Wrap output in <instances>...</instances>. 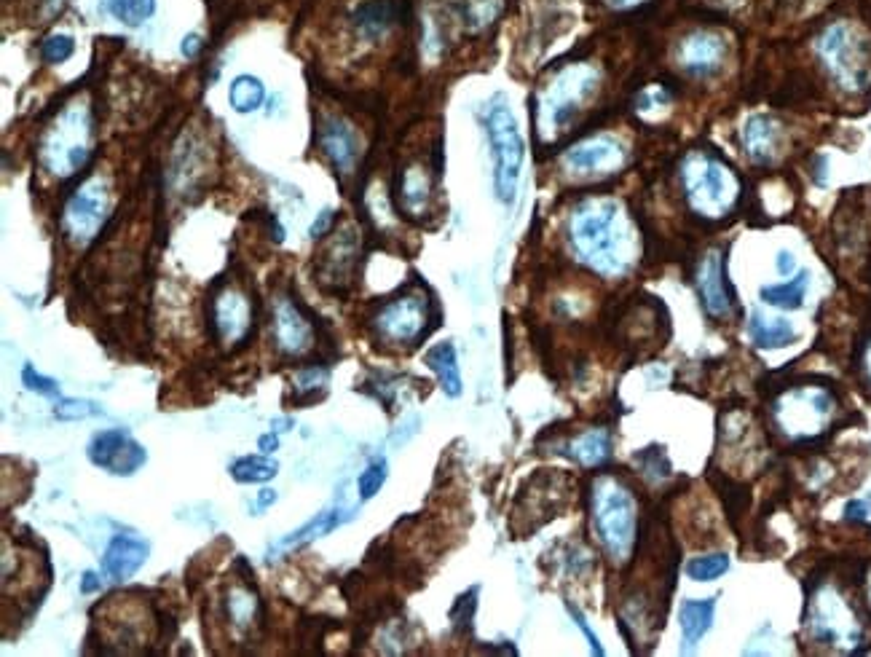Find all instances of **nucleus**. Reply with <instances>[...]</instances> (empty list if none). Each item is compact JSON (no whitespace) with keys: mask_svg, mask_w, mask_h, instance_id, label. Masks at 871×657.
Listing matches in <instances>:
<instances>
[{"mask_svg":"<svg viewBox=\"0 0 871 657\" xmlns=\"http://www.w3.org/2000/svg\"><path fill=\"white\" fill-rule=\"evenodd\" d=\"M566 454L579 462L582 467H601V464L609 462L612 456V435L601 427L595 430L579 432L577 438H571L566 443Z\"/></svg>","mask_w":871,"mask_h":657,"instance_id":"393cba45","label":"nucleus"},{"mask_svg":"<svg viewBox=\"0 0 871 657\" xmlns=\"http://www.w3.org/2000/svg\"><path fill=\"white\" fill-rule=\"evenodd\" d=\"M376 336L384 344L413 346L429 333V301L424 295H400L373 317Z\"/></svg>","mask_w":871,"mask_h":657,"instance_id":"9d476101","label":"nucleus"},{"mask_svg":"<svg viewBox=\"0 0 871 657\" xmlns=\"http://www.w3.org/2000/svg\"><path fill=\"white\" fill-rule=\"evenodd\" d=\"M148 542L134 540V537H124L118 534L110 540V545L105 548V556H102V574L105 580L110 582H126L129 577L143 569V564L148 561Z\"/></svg>","mask_w":871,"mask_h":657,"instance_id":"6ab92c4d","label":"nucleus"},{"mask_svg":"<svg viewBox=\"0 0 871 657\" xmlns=\"http://www.w3.org/2000/svg\"><path fill=\"white\" fill-rule=\"evenodd\" d=\"M679 180L687 207L703 220H721L735 210L740 180L727 161L711 151H689L681 159Z\"/></svg>","mask_w":871,"mask_h":657,"instance_id":"7ed1b4c3","label":"nucleus"},{"mask_svg":"<svg viewBox=\"0 0 871 657\" xmlns=\"http://www.w3.org/2000/svg\"><path fill=\"white\" fill-rule=\"evenodd\" d=\"M102 9L124 25L140 27L156 14V0H102Z\"/></svg>","mask_w":871,"mask_h":657,"instance_id":"7c9ffc66","label":"nucleus"},{"mask_svg":"<svg viewBox=\"0 0 871 657\" xmlns=\"http://www.w3.org/2000/svg\"><path fill=\"white\" fill-rule=\"evenodd\" d=\"M775 269H778L780 277H791L796 269V258L788 250H780L778 261H775Z\"/></svg>","mask_w":871,"mask_h":657,"instance_id":"79ce46f5","label":"nucleus"},{"mask_svg":"<svg viewBox=\"0 0 871 657\" xmlns=\"http://www.w3.org/2000/svg\"><path fill=\"white\" fill-rule=\"evenodd\" d=\"M277 502V491L274 489H263L258 497V510H266L268 505H274Z\"/></svg>","mask_w":871,"mask_h":657,"instance_id":"a18cd8bd","label":"nucleus"},{"mask_svg":"<svg viewBox=\"0 0 871 657\" xmlns=\"http://www.w3.org/2000/svg\"><path fill=\"white\" fill-rule=\"evenodd\" d=\"M695 285L697 295H700V304H703V312L711 320H724V317H729V312H732V295H729L727 271H724V255L719 250H711V253L703 255V261L697 266Z\"/></svg>","mask_w":871,"mask_h":657,"instance_id":"dca6fc26","label":"nucleus"},{"mask_svg":"<svg viewBox=\"0 0 871 657\" xmlns=\"http://www.w3.org/2000/svg\"><path fill=\"white\" fill-rule=\"evenodd\" d=\"M89 462L113 475H132L145 464V448L126 430H105L89 443Z\"/></svg>","mask_w":871,"mask_h":657,"instance_id":"4468645a","label":"nucleus"},{"mask_svg":"<svg viewBox=\"0 0 871 657\" xmlns=\"http://www.w3.org/2000/svg\"><path fill=\"white\" fill-rule=\"evenodd\" d=\"M282 427H293V419H274V422H271V430L274 432H285Z\"/></svg>","mask_w":871,"mask_h":657,"instance_id":"8fccbe9b","label":"nucleus"},{"mask_svg":"<svg viewBox=\"0 0 871 657\" xmlns=\"http://www.w3.org/2000/svg\"><path fill=\"white\" fill-rule=\"evenodd\" d=\"M748 333H751V341L759 349H783V346L796 341V330L791 322L783 320V317H767L762 312L751 314Z\"/></svg>","mask_w":871,"mask_h":657,"instance_id":"a878e982","label":"nucleus"},{"mask_svg":"<svg viewBox=\"0 0 871 657\" xmlns=\"http://www.w3.org/2000/svg\"><path fill=\"white\" fill-rule=\"evenodd\" d=\"M201 51V38L196 33H191L188 35V38H183V54L188 59H193L196 57V54H199Z\"/></svg>","mask_w":871,"mask_h":657,"instance_id":"37998d69","label":"nucleus"},{"mask_svg":"<svg viewBox=\"0 0 871 657\" xmlns=\"http://www.w3.org/2000/svg\"><path fill=\"white\" fill-rule=\"evenodd\" d=\"M486 132L494 156V188L499 202L512 204L518 194L520 167H523V137L510 105L499 97L486 113Z\"/></svg>","mask_w":871,"mask_h":657,"instance_id":"1a4fd4ad","label":"nucleus"},{"mask_svg":"<svg viewBox=\"0 0 871 657\" xmlns=\"http://www.w3.org/2000/svg\"><path fill=\"white\" fill-rule=\"evenodd\" d=\"M279 472V464L268 454L242 456L231 464V475L239 483H266Z\"/></svg>","mask_w":871,"mask_h":657,"instance_id":"c756f323","label":"nucleus"},{"mask_svg":"<svg viewBox=\"0 0 871 657\" xmlns=\"http://www.w3.org/2000/svg\"><path fill=\"white\" fill-rule=\"evenodd\" d=\"M871 515V507L869 502H863V499H853V502H847L845 507V518L850 523H866Z\"/></svg>","mask_w":871,"mask_h":657,"instance_id":"ea45409f","label":"nucleus"},{"mask_svg":"<svg viewBox=\"0 0 871 657\" xmlns=\"http://www.w3.org/2000/svg\"><path fill=\"white\" fill-rule=\"evenodd\" d=\"M612 6H617V9H633V6H641V3H646V0H609Z\"/></svg>","mask_w":871,"mask_h":657,"instance_id":"de8ad7c7","label":"nucleus"},{"mask_svg":"<svg viewBox=\"0 0 871 657\" xmlns=\"http://www.w3.org/2000/svg\"><path fill=\"white\" fill-rule=\"evenodd\" d=\"M330 226H333V210H322L319 212V218L311 223L309 234L314 236V239H319V236H325L327 231H330Z\"/></svg>","mask_w":871,"mask_h":657,"instance_id":"a19ab883","label":"nucleus"},{"mask_svg":"<svg viewBox=\"0 0 871 657\" xmlns=\"http://www.w3.org/2000/svg\"><path fill=\"white\" fill-rule=\"evenodd\" d=\"M397 199H400V210L411 218H421L429 210V199H432V177L424 164H411L402 169L400 180H397Z\"/></svg>","mask_w":871,"mask_h":657,"instance_id":"412c9836","label":"nucleus"},{"mask_svg":"<svg viewBox=\"0 0 871 657\" xmlns=\"http://www.w3.org/2000/svg\"><path fill=\"white\" fill-rule=\"evenodd\" d=\"M815 54L831 81L847 94H861L871 84V41L861 27L839 19L815 38Z\"/></svg>","mask_w":871,"mask_h":657,"instance_id":"20e7f679","label":"nucleus"},{"mask_svg":"<svg viewBox=\"0 0 871 657\" xmlns=\"http://www.w3.org/2000/svg\"><path fill=\"white\" fill-rule=\"evenodd\" d=\"M807 285H810V274H807V271H799L791 282L762 287V301L767 306H778V309H799V306L804 304Z\"/></svg>","mask_w":871,"mask_h":657,"instance_id":"c85d7f7f","label":"nucleus"},{"mask_svg":"<svg viewBox=\"0 0 871 657\" xmlns=\"http://www.w3.org/2000/svg\"><path fill=\"white\" fill-rule=\"evenodd\" d=\"M569 612H571V617H574V623H577L579 631L585 633V639H587V644H590V649H593L595 655H603L601 641H598V636H595V633H593V628L587 625V620H585V617H582V612H579L577 607H571V604H569Z\"/></svg>","mask_w":871,"mask_h":657,"instance_id":"58836bf2","label":"nucleus"},{"mask_svg":"<svg viewBox=\"0 0 871 657\" xmlns=\"http://www.w3.org/2000/svg\"><path fill=\"white\" fill-rule=\"evenodd\" d=\"M628 161V148L620 137L593 135L571 145L561 156L563 169L574 177H603L620 172Z\"/></svg>","mask_w":871,"mask_h":657,"instance_id":"f8f14e48","label":"nucleus"},{"mask_svg":"<svg viewBox=\"0 0 871 657\" xmlns=\"http://www.w3.org/2000/svg\"><path fill=\"white\" fill-rule=\"evenodd\" d=\"M327 384V368H303L295 376V387L301 392H311V389H319Z\"/></svg>","mask_w":871,"mask_h":657,"instance_id":"4c0bfd02","label":"nucleus"},{"mask_svg":"<svg viewBox=\"0 0 871 657\" xmlns=\"http://www.w3.org/2000/svg\"><path fill=\"white\" fill-rule=\"evenodd\" d=\"M424 365H429V371L435 373L440 379V387L448 397L461 395V373H459V360H456V349H453L451 341H443V344H435L424 354Z\"/></svg>","mask_w":871,"mask_h":657,"instance_id":"bb28decb","label":"nucleus"},{"mask_svg":"<svg viewBox=\"0 0 871 657\" xmlns=\"http://www.w3.org/2000/svg\"><path fill=\"white\" fill-rule=\"evenodd\" d=\"M713 615H716V599H689L681 604V641L687 652H692L705 639V633L711 631Z\"/></svg>","mask_w":871,"mask_h":657,"instance_id":"b1692460","label":"nucleus"},{"mask_svg":"<svg viewBox=\"0 0 871 657\" xmlns=\"http://www.w3.org/2000/svg\"><path fill=\"white\" fill-rule=\"evenodd\" d=\"M727 62V38L716 30H692L676 46V65L692 78H713Z\"/></svg>","mask_w":871,"mask_h":657,"instance_id":"ddd939ff","label":"nucleus"},{"mask_svg":"<svg viewBox=\"0 0 871 657\" xmlns=\"http://www.w3.org/2000/svg\"><path fill=\"white\" fill-rule=\"evenodd\" d=\"M863 376H866V381H869L871 387V344L866 346V352H863Z\"/></svg>","mask_w":871,"mask_h":657,"instance_id":"49530a36","label":"nucleus"},{"mask_svg":"<svg viewBox=\"0 0 871 657\" xmlns=\"http://www.w3.org/2000/svg\"><path fill=\"white\" fill-rule=\"evenodd\" d=\"M684 572L692 582L719 580L721 574L729 572V556L727 553H703V556L689 558Z\"/></svg>","mask_w":871,"mask_h":657,"instance_id":"473e14b6","label":"nucleus"},{"mask_svg":"<svg viewBox=\"0 0 871 657\" xmlns=\"http://www.w3.org/2000/svg\"><path fill=\"white\" fill-rule=\"evenodd\" d=\"M346 518H349V515H346L344 510H338V507H335V510H325V513L314 515L309 523H303L301 529H295L293 534H287L285 540H279L274 548H268V558L279 556V553H285V550L301 548V545L319 540V537H327V534L338 529V526H341Z\"/></svg>","mask_w":871,"mask_h":657,"instance_id":"5701e85b","label":"nucleus"},{"mask_svg":"<svg viewBox=\"0 0 871 657\" xmlns=\"http://www.w3.org/2000/svg\"><path fill=\"white\" fill-rule=\"evenodd\" d=\"M319 148L325 151V156L333 161V167H338L341 172H349L357 161V151H360V143H357V135L354 129L346 124L344 118H325L319 124Z\"/></svg>","mask_w":871,"mask_h":657,"instance_id":"aec40b11","label":"nucleus"},{"mask_svg":"<svg viewBox=\"0 0 871 657\" xmlns=\"http://www.w3.org/2000/svg\"><path fill=\"white\" fill-rule=\"evenodd\" d=\"M837 413V400L826 387H791L772 403V419L788 440H813Z\"/></svg>","mask_w":871,"mask_h":657,"instance_id":"0eeeda50","label":"nucleus"},{"mask_svg":"<svg viewBox=\"0 0 871 657\" xmlns=\"http://www.w3.org/2000/svg\"><path fill=\"white\" fill-rule=\"evenodd\" d=\"M226 615L239 633L252 631L260 620V601L250 588L234 585L226 596Z\"/></svg>","mask_w":871,"mask_h":657,"instance_id":"cd10ccee","label":"nucleus"},{"mask_svg":"<svg viewBox=\"0 0 871 657\" xmlns=\"http://www.w3.org/2000/svg\"><path fill=\"white\" fill-rule=\"evenodd\" d=\"M102 413L100 408L89 400H62V403L54 408V416L59 422H78V419H89V416H97Z\"/></svg>","mask_w":871,"mask_h":657,"instance_id":"c9c22d12","label":"nucleus"},{"mask_svg":"<svg viewBox=\"0 0 871 657\" xmlns=\"http://www.w3.org/2000/svg\"><path fill=\"white\" fill-rule=\"evenodd\" d=\"M274 341L277 349L287 357H301L314 346V328L309 317L301 312V306L293 298H277L274 301Z\"/></svg>","mask_w":871,"mask_h":657,"instance_id":"f3484780","label":"nucleus"},{"mask_svg":"<svg viewBox=\"0 0 871 657\" xmlns=\"http://www.w3.org/2000/svg\"><path fill=\"white\" fill-rule=\"evenodd\" d=\"M22 384H25L30 392H35V395H46V397H59V384L54 379H46V376H41V373L35 371L33 365H25L22 368Z\"/></svg>","mask_w":871,"mask_h":657,"instance_id":"e433bc0d","label":"nucleus"},{"mask_svg":"<svg viewBox=\"0 0 871 657\" xmlns=\"http://www.w3.org/2000/svg\"><path fill=\"white\" fill-rule=\"evenodd\" d=\"M92 148V118L84 105H70L59 113L54 127L46 132L41 145L43 167L51 175L70 177L84 167Z\"/></svg>","mask_w":871,"mask_h":657,"instance_id":"6e6552de","label":"nucleus"},{"mask_svg":"<svg viewBox=\"0 0 871 657\" xmlns=\"http://www.w3.org/2000/svg\"><path fill=\"white\" fill-rule=\"evenodd\" d=\"M593 531L614 564H628L638 537V502L617 475H598L590 491Z\"/></svg>","mask_w":871,"mask_h":657,"instance_id":"f03ea898","label":"nucleus"},{"mask_svg":"<svg viewBox=\"0 0 871 657\" xmlns=\"http://www.w3.org/2000/svg\"><path fill=\"white\" fill-rule=\"evenodd\" d=\"M386 475H389V467H386V459H373V462L365 467V472L357 481V491H360V499H373L378 491L384 489Z\"/></svg>","mask_w":871,"mask_h":657,"instance_id":"72a5a7b5","label":"nucleus"},{"mask_svg":"<svg viewBox=\"0 0 871 657\" xmlns=\"http://www.w3.org/2000/svg\"><path fill=\"white\" fill-rule=\"evenodd\" d=\"M400 19V6L394 0H368L354 11V33L362 41H381Z\"/></svg>","mask_w":871,"mask_h":657,"instance_id":"4be33fe9","label":"nucleus"},{"mask_svg":"<svg viewBox=\"0 0 871 657\" xmlns=\"http://www.w3.org/2000/svg\"><path fill=\"white\" fill-rule=\"evenodd\" d=\"M258 448L263 451V454H274L279 448V440H277V432H268V435H263V438L258 440Z\"/></svg>","mask_w":871,"mask_h":657,"instance_id":"c03bdc74","label":"nucleus"},{"mask_svg":"<svg viewBox=\"0 0 871 657\" xmlns=\"http://www.w3.org/2000/svg\"><path fill=\"white\" fill-rule=\"evenodd\" d=\"M73 51H76V41L70 35H49L41 43V57L49 65H62V62L73 57Z\"/></svg>","mask_w":871,"mask_h":657,"instance_id":"f704fd0d","label":"nucleus"},{"mask_svg":"<svg viewBox=\"0 0 871 657\" xmlns=\"http://www.w3.org/2000/svg\"><path fill=\"white\" fill-rule=\"evenodd\" d=\"M228 100H231V108L236 113H252V110H258L263 105V100H266V89L260 84V78L239 76L231 84Z\"/></svg>","mask_w":871,"mask_h":657,"instance_id":"2f4dec72","label":"nucleus"},{"mask_svg":"<svg viewBox=\"0 0 871 657\" xmlns=\"http://www.w3.org/2000/svg\"><path fill=\"white\" fill-rule=\"evenodd\" d=\"M869 607H871V574H869Z\"/></svg>","mask_w":871,"mask_h":657,"instance_id":"3c124183","label":"nucleus"},{"mask_svg":"<svg viewBox=\"0 0 871 657\" xmlns=\"http://www.w3.org/2000/svg\"><path fill=\"white\" fill-rule=\"evenodd\" d=\"M598 84L601 70L587 62L558 70L553 81L545 86V92L539 94V127L545 132H561L569 127L571 118L598 92Z\"/></svg>","mask_w":871,"mask_h":657,"instance_id":"423d86ee","label":"nucleus"},{"mask_svg":"<svg viewBox=\"0 0 871 657\" xmlns=\"http://www.w3.org/2000/svg\"><path fill=\"white\" fill-rule=\"evenodd\" d=\"M804 628L815 644H826L842 652H853L863 641V625L855 615V607L837 585H821L815 590L807 604Z\"/></svg>","mask_w":871,"mask_h":657,"instance_id":"39448f33","label":"nucleus"},{"mask_svg":"<svg viewBox=\"0 0 871 657\" xmlns=\"http://www.w3.org/2000/svg\"><path fill=\"white\" fill-rule=\"evenodd\" d=\"M569 245L587 269L606 279L628 274L636 263V231L617 199H585L569 218Z\"/></svg>","mask_w":871,"mask_h":657,"instance_id":"f257e3e1","label":"nucleus"},{"mask_svg":"<svg viewBox=\"0 0 871 657\" xmlns=\"http://www.w3.org/2000/svg\"><path fill=\"white\" fill-rule=\"evenodd\" d=\"M94 580H97V577H94L92 572L84 574V593H92L94 588H100V582H94Z\"/></svg>","mask_w":871,"mask_h":657,"instance_id":"09e8293b","label":"nucleus"},{"mask_svg":"<svg viewBox=\"0 0 871 657\" xmlns=\"http://www.w3.org/2000/svg\"><path fill=\"white\" fill-rule=\"evenodd\" d=\"M740 140H743V151L756 167H770L778 161L780 148H783V127L772 116L754 113L743 121Z\"/></svg>","mask_w":871,"mask_h":657,"instance_id":"a211bd4d","label":"nucleus"},{"mask_svg":"<svg viewBox=\"0 0 871 657\" xmlns=\"http://www.w3.org/2000/svg\"><path fill=\"white\" fill-rule=\"evenodd\" d=\"M210 320L220 344L228 346V349L242 346L244 338L250 336L252 330V306L247 301V295L234 290V287H226L212 301Z\"/></svg>","mask_w":871,"mask_h":657,"instance_id":"2eb2a0df","label":"nucleus"},{"mask_svg":"<svg viewBox=\"0 0 871 657\" xmlns=\"http://www.w3.org/2000/svg\"><path fill=\"white\" fill-rule=\"evenodd\" d=\"M110 212V188L105 180L100 177H92L86 180L84 186L78 188L76 194L70 196V202L65 207V231L67 236L78 242V245H86L92 242L94 236L100 234L102 223L108 218Z\"/></svg>","mask_w":871,"mask_h":657,"instance_id":"9b49d317","label":"nucleus"}]
</instances>
